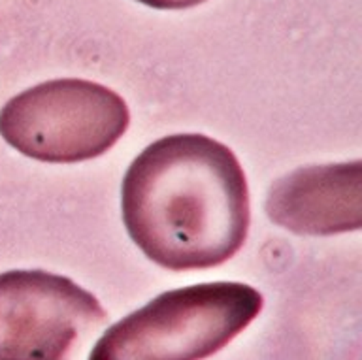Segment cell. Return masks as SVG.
Returning a JSON list of instances; mask_svg holds the SVG:
<instances>
[{
    "label": "cell",
    "mask_w": 362,
    "mask_h": 360,
    "mask_svg": "<svg viewBox=\"0 0 362 360\" xmlns=\"http://www.w3.org/2000/svg\"><path fill=\"white\" fill-rule=\"evenodd\" d=\"M121 211L141 253L172 272L226 262L251 223L236 155L204 134H172L147 146L124 174Z\"/></svg>",
    "instance_id": "obj_1"
},
{
    "label": "cell",
    "mask_w": 362,
    "mask_h": 360,
    "mask_svg": "<svg viewBox=\"0 0 362 360\" xmlns=\"http://www.w3.org/2000/svg\"><path fill=\"white\" fill-rule=\"evenodd\" d=\"M262 306V294L245 283L168 291L107 328L89 360L209 359L243 332Z\"/></svg>",
    "instance_id": "obj_2"
},
{
    "label": "cell",
    "mask_w": 362,
    "mask_h": 360,
    "mask_svg": "<svg viewBox=\"0 0 362 360\" xmlns=\"http://www.w3.org/2000/svg\"><path fill=\"white\" fill-rule=\"evenodd\" d=\"M130 124L127 102L89 79H51L0 110V136L40 163L74 164L110 151Z\"/></svg>",
    "instance_id": "obj_3"
},
{
    "label": "cell",
    "mask_w": 362,
    "mask_h": 360,
    "mask_svg": "<svg viewBox=\"0 0 362 360\" xmlns=\"http://www.w3.org/2000/svg\"><path fill=\"white\" fill-rule=\"evenodd\" d=\"M106 319L98 298L68 277L0 274V360H72Z\"/></svg>",
    "instance_id": "obj_4"
},
{
    "label": "cell",
    "mask_w": 362,
    "mask_h": 360,
    "mask_svg": "<svg viewBox=\"0 0 362 360\" xmlns=\"http://www.w3.org/2000/svg\"><path fill=\"white\" fill-rule=\"evenodd\" d=\"M272 223L310 236H332L362 226L361 161L305 166L283 175L268 191Z\"/></svg>",
    "instance_id": "obj_5"
},
{
    "label": "cell",
    "mask_w": 362,
    "mask_h": 360,
    "mask_svg": "<svg viewBox=\"0 0 362 360\" xmlns=\"http://www.w3.org/2000/svg\"><path fill=\"white\" fill-rule=\"evenodd\" d=\"M138 2L155 10H187L192 6L202 4L206 0H138Z\"/></svg>",
    "instance_id": "obj_6"
}]
</instances>
